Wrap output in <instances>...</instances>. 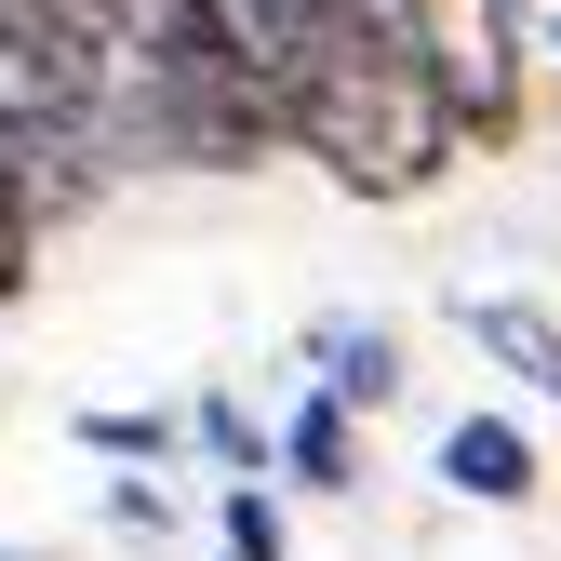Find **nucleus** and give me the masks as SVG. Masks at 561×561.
<instances>
[{"label":"nucleus","instance_id":"obj_6","mask_svg":"<svg viewBox=\"0 0 561 561\" xmlns=\"http://www.w3.org/2000/svg\"><path fill=\"white\" fill-rule=\"evenodd\" d=\"M187 455L215 481H280V414H254L241 388H201L187 401Z\"/></svg>","mask_w":561,"mask_h":561},{"label":"nucleus","instance_id":"obj_7","mask_svg":"<svg viewBox=\"0 0 561 561\" xmlns=\"http://www.w3.org/2000/svg\"><path fill=\"white\" fill-rule=\"evenodd\" d=\"M67 442H81L94 468H174L187 455V414H161V401H94V414H67Z\"/></svg>","mask_w":561,"mask_h":561},{"label":"nucleus","instance_id":"obj_2","mask_svg":"<svg viewBox=\"0 0 561 561\" xmlns=\"http://www.w3.org/2000/svg\"><path fill=\"white\" fill-rule=\"evenodd\" d=\"M442 495H468V508H535L548 495V455H535V428L522 414H495V401H468L455 428H442Z\"/></svg>","mask_w":561,"mask_h":561},{"label":"nucleus","instance_id":"obj_11","mask_svg":"<svg viewBox=\"0 0 561 561\" xmlns=\"http://www.w3.org/2000/svg\"><path fill=\"white\" fill-rule=\"evenodd\" d=\"M0 561H41V548H14V535H0Z\"/></svg>","mask_w":561,"mask_h":561},{"label":"nucleus","instance_id":"obj_1","mask_svg":"<svg viewBox=\"0 0 561 561\" xmlns=\"http://www.w3.org/2000/svg\"><path fill=\"white\" fill-rule=\"evenodd\" d=\"M280 148L321 161L347 201H428L468 148H455V107L428 81V41H388L362 67H321V81H280Z\"/></svg>","mask_w":561,"mask_h":561},{"label":"nucleus","instance_id":"obj_3","mask_svg":"<svg viewBox=\"0 0 561 561\" xmlns=\"http://www.w3.org/2000/svg\"><path fill=\"white\" fill-rule=\"evenodd\" d=\"M362 428H375V414H347L334 388H308L295 414H280V495H362V481H375Z\"/></svg>","mask_w":561,"mask_h":561},{"label":"nucleus","instance_id":"obj_5","mask_svg":"<svg viewBox=\"0 0 561 561\" xmlns=\"http://www.w3.org/2000/svg\"><path fill=\"white\" fill-rule=\"evenodd\" d=\"M308 388H334L347 414H388L401 401V334L388 321H308Z\"/></svg>","mask_w":561,"mask_h":561},{"label":"nucleus","instance_id":"obj_9","mask_svg":"<svg viewBox=\"0 0 561 561\" xmlns=\"http://www.w3.org/2000/svg\"><path fill=\"white\" fill-rule=\"evenodd\" d=\"M215 548H228V561H295L280 481H215Z\"/></svg>","mask_w":561,"mask_h":561},{"label":"nucleus","instance_id":"obj_10","mask_svg":"<svg viewBox=\"0 0 561 561\" xmlns=\"http://www.w3.org/2000/svg\"><path fill=\"white\" fill-rule=\"evenodd\" d=\"M107 535H148V548L174 535V495H161L148 468H121V481H107Z\"/></svg>","mask_w":561,"mask_h":561},{"label":"nucleus","instance_id":"obj_4","mask_svg":"<svg viewBox=\"0 0 561 561\" xmlns=\"http://www.w3.org/2000/svg\"><path fill=\"white\" fill-rule=\"evenodd\" d=\"M455 334H468L495 375H522V401L561 414V321H548L535 295H455Z\"/></svg>","mask_w":561,"mask_h":561},{"label":"nucleus","instance_id":"obj_8","mask_svg":"<svg viewBox=\"0 0 561 561\" xmlns=\"http://www.w3.org/2000/svg\"><path fill=\"white\" fill-rule=\"evenodd\" d=\"M41 295V187H27V134H0V308Z\"/></svg>","mask_w":561,"mask_h":561}]
</instances>
